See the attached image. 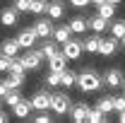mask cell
<instances>
[{
  "instance_id": "6da1fadb",
  "label": "cell",
  "mask_w": 125,
  "mask_h": 123,
  "mask_svg": "<svg viewBox=\"0 0 125 123\" xmlns=\"http://www.w3.org/2000/svg\"><path fill=\"white\" fill-rule=\"evenodd\" d=\"M75 85L87 94V92H99L101 85H104V80L96 75L94 70H84V73H79V75H77V82H75Z\"/></svg>"
},
{
  "instance_id": "7a4b0ae2",
  "label": "cell",
  "mask_w": 125,
  "mask_h": 123,
  "mask_svg": "<svg viewBox=\"0 0 125 123\" xmlns=\"http://www.w3.org/2000/svg\"><path fill=\"white\" fill-rule=\"evenodd\" d=\"M70 106H72V101H70V97L67 94H51V111L53 113H58V116H65L67 111H70Z\"/></svg>"
},
{
  "instance_id": "3957f363",
  "label": "cell",
  "mask_w": 125,
  "mask_h": 123,
  "mask_svg": "<svg viewBox=\"0 0 125 123\" xmlns=\"http://www.w3.org/2000/svg\"><path fill=\"white\" fill-rule=\"evenodd\" d=\"M43 61V53L41 48H27V53L22 56V63H24V70H36Z\"/></svg>"
},
{
  "instance_id": "277c9868",
  "label": "cell",
  "mask_w": 125,
  "mask_h": 123,
  "mask_svg": "<svg viewBox=\"0 0 125 123\" xmlns=\"http://www.w3.org/2000/svg\"><path fill=\"white\" fill-rule=\"evenodd\" d=\"M60 53L67 58V61H77L79 56L84 53V51H82V41H75V39L70 36V39L62 44V51H60Z\"/></svg>"
},
{
  "instance_id": "5b68a950",
  "label": "cell",
  "mask_w": 125,
  "mask_h": 123,
  "mask_svg": "<svg viewBox=\"0 0 125 123\" xmlns=\"http://www.w3.org/2000/svg\"><path fill=\"white\" fill-rule=\"evenodd\" d=\"M34 34H36V39H48L51 34H53V24H51V17H39L36 22H34Z\"/></svg>"
},
{
  "instance_id": "8992f818",
  "label": "cell",
  "mask_w": 125,
  "mask_h": 123,
  "mask_svg": "<svg viewBox=\"0 0 125 123\" xmlns=\"http://www.w3.org/2000/svg\"><path fill=\"white\" fill-rule=\"evenodd\" d=\"M29 101H31V109H34V111H48V109H51V94L39 92V94H34Z\"/></svg>"
},
{
  "instance_id": "52a82bcc",
  "label": "cell",
  "mask_w": 125,
  "mask_h": 123,
  "mask_svg": "<svg viewBox=\"0 0 125 123\" xmlns=\"http://www.w3.org/2000/svg\"><path fill=\"white\" fill-rule=\"evenodd\" d=\"M17 44H19V48H34L36 46V34H34V29H22L17 34Z\"/></svg>"
},
{
  "instance_id": "ba28073f",
  "label": "cell",
  "mask_w": 125,
  "mask_h": 123,
  "mask_svg": "<svg viewBox=\"0 0 125 123\" xmlns=\"http://www.w3.org/2000/svg\"><path fill=\"white\" fill-rule=\"evenodd\" d=\"M46 12L51 19H62V15H65V2L62 0H51V2H46Z\"/></svg>"
},
{
  "instance_id": "9c48e42d",
  "label": "cell",
  "mask_w": 125,
  "mask_h": 123,
  "mask_svg": "<svg viewBox=\"0 0 125 123\" xmlns=\"http://www.w3.org/2000/svg\"><path fill=\"white\" fill-rule=\"evenodd\" d=\"M115 51H118V39L111 36V39H101V41H99V51H96V53H101V56H113Z\"/></svg>"
},
{
  "instance_id": "30bf717a",
  "label": "cell",
  "mask_w": 125,
  "mask_h": 123,
  "mask_svg": "<svg viewBox=\"0 0 125 123\" xmlns=\"http://www.w3.org/2000/svg\"><path fill=\"white\" fill-rule=\"evenodd\" d=\"M65 68H67V58L62 56L60 51H58L55 56H51V58H48V70H53V73H62Z\"/></svg>"
},
{
  "instance_id": "8fae6325",
  "label": "cell",
  "mask_w": 125,
  "mask_h": 123,
  "mask_svg": "<svg viewBox=\"0 0 125 123\" xmlns=\"http://www.w3.org/2000/svg\"><path fill=\"white\" fill-rule=\"evenodd\" d=\"M87 111H89L87 104H75V106H70V118H72V123H84L87 121Z\"/></svg>"
},
{
  "instance_id": "7c38bea8",
  "label": "cell",
  "mask_w": 125,
  "mask_h": 123,
  "mask_svg": "<svg viewBox=\"0 0 125 123\" xmlns=\"http://www.w3.org/2000/svg\"><path fill=\"white\" fill-rule=\"evenodd\" d=\"M12 109H15V116H17V118H27V116H31V111H34V109H31V101H29V99H24V97H22Z\"/></svg>"
},
{
  "instance_id": "4fadbf2b",
  "label": "cell",
  "mask_w": 125,
  "mask_h": 123,
  "mask_svg": "<svg viewBox=\"0 0 125 123\" xmlns=\"http://www.w3.org/2000/svg\"><path fill=\"white\" fill-rule=\"evenodd\" d=\"M101 80L106 82V87H120V82H123V73H120L118 68H113V70H108Z\"/></svg>"
},
{
  "instance_id": "5bb4252c",
  "label": "cell",
  "mask_w": 125,
  "mask_h": 123,
  "mask_svg": "<svg viewBox=\"0 0 125 123\" xmlns=\"http://www.w3.org/2000/svg\"><path fill=\"white\" fill-rule=\"evenodd\" d=\"M67 27H70V31H72V34H84V31H87V27H89V19H87V17H72Z\"/></svg>"
},
{
  "instance_id": "9a60e30c",
  "label": "cell",
  "mask_w": 125,
  "mask_h": 123,
  "mask_svg": "<svg viewBox=\"0 0 125 123\" xmlns=\"http://www.w3.org/2000/svg\"><path fill=\"white\" fill-rule=\"evenodd\" d=\"M58 44H65L70 36H72V31H70V27L67 24H60V27H53V34H51Z\"/></svg>"
},
{
  "instance_id": "2e32d148",
  "label": "cell",
  "mask_w": 125,
  "mask_h": 123,
  "mask_svg": "<svg viewBox=\"0 0 125 123\" xmlns=\"http://www.w3.org/2000/svg\"><path fill=\"white\" fill-rule=\"evenodd\" d=\"M0 53H2V56H7V58L17 56V53H19V44H17V39H7V41H2Z\"/></svg>"
},
{
  "instance_id": "e0dca14e",
  "label": "cell",
  "mask_w": 125,
  "mask_h": 123,
  "mask_svg": "<svg viewBox=\"0 0 125 123\" xmlns=\"http://www.w3.org/2000/svg\"><path fill=\"white\" fill-rule=\"evenodd\" d=\"M0 24H5V27H15V24H17L15 7H5V10L0 12Z\"/></svg>"
},
{
  "instance_id": "ac0fdd59",
  "label": "cell",
  "mask_w": 125,
  "mask_h": 123,
  "mask_svg": "<svg viewBox=\"0 0 125 123\" xmlns=\"http://www.w3.org/2000/svg\"><path fill=\"white\" fill-rule=\"evenodd\" d=\"M96 7H99V17H104V19H113V15H115V5H113V2L104 0V2H99Z\"/></svg>"
},
{
  "instance_id": "d6986e66",
  "label": "cell",
  "mask_w": 125,
  "mask_h": 123,
  "mask_svg": "<svg viewBox=\"0 0 125 123\" xmlns=\"http://www.w3.org/2000/svg\"><path fill=\"white\" fill-rule=\"evenodd\" d=\"M106 27H108V19H104V17H99V15L89 19V29H92L94 34H104Z\"/></svg>"
},
{
  "instance_id": "ffe728a7",
  "label": "cell",
  "mask_w": 125,
  "mask_h": 123,
  "mask_svg": "<svg viewBox=\"0 0 125 123\" xmlns=\"http://www.w3.org/2000/svg\"><path fill=\"white\" fill-rule=\"evenodd\" d=\"M99 41H101V36H99V34H94V36H87V39H82V51L96 53V51H99Z\"/></svg>"
},
{
  "instance_id": "44dd1931",
  "label": "cell",
  "mask_w": 125,
  "mask_h": 123,
  "mask_svg": "<svg viewBox=\"0 0 125 123\" xmlns=\"http://www.w3.org/2000/svg\"><path fill=\"white\" fill-rule=\"evenodd\" d=\"M75 82H77V75H75L72 70H67V68H65V70L60 73V85L70 89V87H75Z\"/></svg>"
},
{
  "instance_id": "7402d4cb",
  "label": "cell",
  "mask_w": 125,
  "mask_h": 123,
  "mask_svg": "<svg viewBox=\"0 0 125 123\" xmlns=\"http://www.w3.org/2000/svg\"><path fill=\"white\" fill-rule=\"evenodd\" d=\"M5 85H7V89H19V87L24 85V75H15V73H10V75L5 77Z\"/></svg>"
},
{
  "instance_id": "603a6c76",
  "label": "cell",
  "mask_w": 125,
  "mask_h": 123,
  "mask_svg": "<svg viewBox=\"0 0 125 123\" xmlns=\"http://www.w3.org/2000/svg\"><path fill=\"white\" fill-rule=\"evenodd\" d=\"M111 36H115L118 41L125 36V19H115V22H111Z\"/></svg>"
},
{
  "instance_id": "cb8c5ba5",
  "label": "cell",
  "mask_w": 125,
  "mask_h": 123,
  "mask_svg": "<svg viewBox=\"0 0 125 123\" xmlns=\"http://www.w3.org/2000/svg\"><path fill=\"white\" fill-rule=\"evenodd\" d=\"M96 109H99L104 116H108L111 111H113V97H101V99L96 101Z\"/></svg>"
},
{
  "instance_id": "d4e9b609",
  "label": "cell",
  "mask_w": 125,
  "mask_h": 123,
  "mask_svg": "<svg viewBox=\"0 0 125 123\" xmlns=\"http://www.w3.org/2000/svg\"><path fill=\"white\" fill-rule=\"evenodd\" d=\"M7 73H15V75H24L27 70H24V63H22V58L12 56V58H10V68H7Z\"/></svg>"
},
{
  "instance_id": "484cf974",
  "label": "cell",
  "mask_w": 125,
  "mask_h": 123,
  "mask_svg": "<svg viewBox=\"0 0 125 123\" xmlns=\"http://www.w3.org/2000/svg\"><path fill=\"white\" fill-rule=\"evenodd\" d=\"M104 121H106V116L99 109H89L87 111V123H104Z\"/></svg>"
},
{
  "instance_id": "4316f807",
  "label": "cell",
  "mask_w": 125,
  "mask_h": 123,
  "mask_svg": "<svg viewBox=\"0 0 125 123\" xmlns=\"http://www.w3.org/2000/svg\"><path fill=\"white\" fill-rule=\"evenodd\" d=\"M19 99H22V94L17 92V89H7V94L2 97V101H5L7 106H15V104L19 101Z\"/></svg>"
},
{
  "instance_id": "83f0119b",
  "label": "cell",
  "mask_w": 125,
  "mask_h": 123,
  "mask_svg": "<svg viewBox=\"0 0 125 123\" xmlns=\"http://www.w3.org/2000/svg\"><path fill=\"white\" fill-rule=\"evenodd\" d=\"M41 53H43V58H51V56H55V53H58V41H48V44H43Z\"/></svg>"
},
{
  "instance_id": "f1b7e54d",
  "label": "cell",
  "mask_w": 125,
  "mask_h": 123,
  "mask_svg": "<svg viewBox=\"0 0 125 123\" xmlns=\"http://www.w3.org/2000/svg\"><path fill=\"white\" fill-rule=\"evenodd\" d=\"M29 12H34V15H43V12H46V0H31Z\"/></svg>"
},
{
  "instance_id": "f546056e",
  "label": "cell",
  "mask_w": 125,
  "mask_h": 123,
  "mask_svg": "<svg viewBox=\"0 0 125 123\" xmlns=\"http://www.w3.org/2000/svg\"><path fill=\"white\" fill-rule=\"evenodd\" d=\"M43 82H46L48 87H58V85H60V73H53V70H48V75L43 77Z\"/></svg>"
},
{
  "instance_id": "4dcf8cb0",
  "label": "cell",
  "mask_w": 125,
  "mask_h": 123,
  "mask_svg": "<svg viewBox=\"0 0 125 123\" xmlns=\"http://www.w3.org/2000/svg\"><path fill=\"white\" fill-rule=\"evenodd\" d=\"M29 5H31V0H12V7H15L17 15L19 12H29Z\"/></svg>"
},
{
  "instance_id": "1f68e13d",
  "label": "cell",
  "mask_w": 125,
  "mask_h": 123,
  "mask_svg": "<svg viewBox=\"0 0 125 123\" xmlns=\"http://www.w3.org/2000/svg\"><path fill=\"white\" fill-rule=\"evenodd\" d=\"M31 121H34V123H51V121H53V116H51L48 111H39Z\"/></svg>"
},
{
  "instance_id": "d6a6232c",
  "label": "cell",
  "mask_w": 125,
  "mask_h": 123,
  "mask_svg": "<svg viewBox=\"0 0 125 123\" xmlns=\"http://www.w3.org/2000/svg\"><path fill=\"white\" fill-rule=\"evenodd\" d=\"M125 109V94L123 97H113V111H123Z\"/></svg>"
},
{
  "instance_id": "836d02e7",
  "label": "cell",
  "mask_w": 125,
  "mask_h": 123,
  "mask_svg": "<svg viewBox=\"0 0 125 123\" xmlns=\"http://www.w3.org/2000/svg\"><path fill=\"white\" fill-rule=\"evenodd\" d=\"M7 68H10V58L0 53V73H7Z\"/></svg>"
},
{
  "instance_id": "e575fe53",
  "label": "cell",
  "mask_w": 125,
  "mask_h": 123,
  "mask_svg": "<svg viewBox=\"0 0 125 123\" xmlns=\"http://www.w3.org/2000/svg\"><path fill=\"white\" fill-rule=\"evenodd\" d=\"M70 5H75V7H87V5H92V0H70Z\"/></svg>"
},
{
  "instance_id": "d590c367",
  "label": "cell",
  "mask_w": 125,
  "mask_h": 123,
  "mask_svg": "<svg viewBox=\"0 0 125 123\" xmlns=\"http://www.w3.org/2000/svg\"><path fill=\"white\" fill-rule=\"evenodd\" d=\"M7 94V85H5V80H0V99Z\"/></svg>"
},
{
  "instance_id": "8d00e7d4",
  "label": "cell",
  "mask_w": 125,
  "mask_h": 123,
  "mask_svg": "<svg viewBox=\"0 0 125 123\" xmlns=\"http://www.w3.org/2000/svg\"><path fill=\"white\" fill-rule=\"evenodd\" d=\"M118 121L125 123V109H123V111H118Z\"/></svg>"
},
{
  "instance_id": "74e56055",
  "label": "cell",
  "mask_w": 125,
  "mask_h": 123,
  "mask_svg": "<svg viewBox=\"0 0 125 123\" xmlns=\"http://www.w3.org/2000/svg\"><path fill=\"white\" fill-rule=\"evenodd\" d=\"M7 121V113H5V111H0V123H5Z\"/></svg>"
},
{
  "instance_id": "f35d334b",
  "label": "cell",
  "mask_w": 125,
  "mask_h": 123,
  "mask_svg": "<svg viewBox=\"0 0 125 123\" xmlns=\"http://www.w3.org/2000/svg\"><path fill=\"white\" fill-rule=\"evenodd\" d=\"M108 2H113V5H118V2H123V0H108Z\"/></svg>"
},
{
  "instance_id": "ab89813d",
  "label": "cell",
  "mask_w": 125,
  "mask_h": 123,
  "mask_svg": "<svg viewBox=\"0 0 125 123\" xmlns=\"http://www.w3.org/2000/svg\"><path fill=\"white\" fill-rule=\"evenodd\" d=\"M99 2H104V0H92V5H99Z\"/></svg>"
},
{
  "instance_id": "60d3db41",
  "label": "cell",
  "mask_w": 125,
  "mask_h": 123,
  "mask_svg": "<svg viewBox=\"0 0 125 123\" xmlns=\"http://www.w3.org/2000/svg\"><path fill=\"white\" fill-rule=\"evenodd\" d=\"M120 87H123V89H125V82H120Z\"/></svg>"
},
{
  "instance_id": "b9f144b4",
  "label": "cell",
  "mask_w": 125,
  "mask_h": 123,
  "mask_svg": "<svg viewBox=\"0 0 125 123\" xmlns=\"http://www.w3.org/2000/svg\"><path fill=\"white\" fill-rule=\"evenodd\" d=\"M120 41H123V46H125V36H123V39H120Z\"/></svg>"
}]
</instances>
